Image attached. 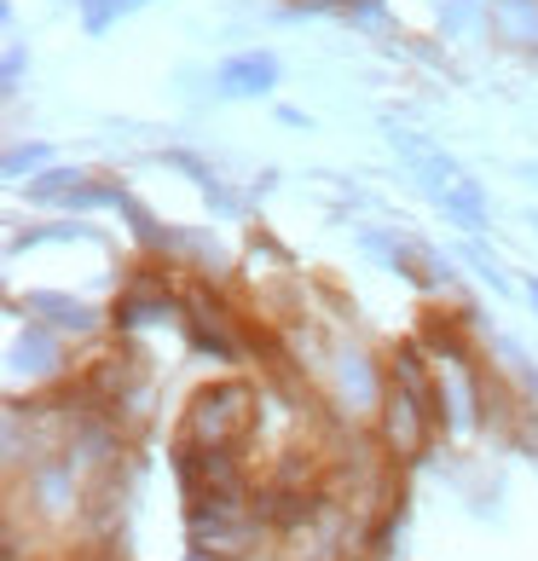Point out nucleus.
<instances>
[{
	"instance_id": "nucleus-9",
	"label": "nucleus",
	"mask_w": 538,
	"mask_h": 561,
	"mask_svg": "<svg viewBox=\"0 0 538 561\" xmlns=\"http://www.w3.org/2000/svg\"><path fill=\"white\" fill-rule=\"evenodd\" d=\"M278 88V58L273 53H232L226 65H215V93L220 99H266Z\"/></svg>"
},
{
	"instance_id": "nucleus-7",
	"label": "nucleus",
	"mask_w": 538,
	"mask_h": 561,
	"mask_svg": "<svg viewBox=\"0 0 538 561\" xmlns=\"http://www.w3.org/2000/svg\"><path fill=\"white\" fill-rule=\"evenodd\" d=\"M18 307H24L30 319H41V324H53L58 336H70V342H93L99 330L111 324L105 307H93L81 296H65V289H30V296H18Z\"/></svg>"
},
{
	"instance_id": "nucleus-1",
	"label": "nucleus",
	"mask_w": 538,
	"mask_h": 561,
	"mask_svg": "<svg viewBox=\"0 0 538 561\" xmlns=\"http://www.w3.org/2000/svg\"><path fill=\"white\" fill-rule=\"evenodd\" d=\"M301 359L324 377V393H330V405H336L342 423H354V428L377 423V405L388 393V365L365 342H354V336H336V342L307 336Z\"/></svg>"
},
{
	"instance_id": "nucleus-6",
	"label": "nucleus",
	"mask_w": 538,
	"mask_h": 561,
	"mask_svg": "<svg viewBox=\"0 0 538 561\" xmlns=\"http://www.w3.org/2000/svg\"><path fill=\"white\" fill-rule=\"evenodd\" d=\"M24 192L41 209H65V215H93V209H116L122 203V185L93 169H41L35 180H24Z\"/></svg>"
},
{
	"instance_id": "nucleus-12",
	"label": "nucleus",
	"mask_w": 538,
	"mask_h": 561,
	"mask_svg": "<svg viewBox=\"0 0 538 561\" xmlns=\"http://www.w3.org/2000/svg\"><path fill=\"white\" fill-rule=\"evenodd\" d=\"M41 169H53V151H47V145H12V151H7V180H18V185H24V180H35Z\"/></svg>"
},
{
	"instance_id": "nucleus-18",
	"label": "nucleus",
	"mask_w": 538,
	"mask_h": 561,
	"mask_svg": "<svg viewBox=\"0 0 538 561\" xmlns=\"http://www.w3.org/2000/svg\"><path fill=\"white\" fill-rule=\"evenodd\" d=\"M533 232H538V215H533Z\"/></svg>"
},
{
	"instance_id": "nucleus-14",
	"label": "nucleus",
	"mask_w": 538,
	"mask_h": 561,
	"mask_svg": "<svg viewBox=\"0 0 538 561\" xmlns=\"http://www.w3.org/2000/svg\"><path fill=\"white\" fill-rule=\"evenodd\" d=\"M0 81H7V99H12L18 81H24V47H7V70H0Z\"/></svg>"
},
{
	"instance_id": "nucleus-8",
	"label": "nucleus",
	"mask_w": 538,
	"mask_h": 561,
	"mask_svg": "<svg viewBox=\"0 0 538 561\" xmlns=\"http://www.w3.org/2000/svg\"><path fill=\"white\" fill-rule=\"evenodd\" d=\"M365 243L377 249V255H388V266H394L400 278H411L417 289H446V284H451V261L440 255V249H428L423 238H400V232H365Z\"/></svg>"
},
{
	"instance_id": "nucleus-13",
	"label": "nucleus",
	"mask_w": 538,
	"mask_h": 561,
	"mask_svg": "<svg viewBox=\"0 0 538 561\" xmlns=\"http://www.w3.org/2000/svg\"><path fill=\"white\" fill-rule=\"evenodd\" d=\"M469 261H474V266H481V278H487L492 289H510V278L499 273V261H492V255H487V249H469Z\"/></svg>"
},
{
	"instance_id": "nucleus-11",
	"label": "nucleus",
	"mask_w": 538,
	"mask_h": 561,
	"mask_svg": "<svg viewBox=\"0 0 538 561\" xmlns=\"http://www.w3.org/2000/svg\"><path fill=\"white\" fill-rule=\"evenodd\" d=\"M434 209H440L451 226H463V232H487V192H481V180H469V174L451 185Z\"/></svg>"
},
{
	"instance_id": "nucleus-3",
	"label": "nucleus",
	"mask_w": 538,
	"mask_h": 561,
	"mask_svg": "<svg viewBox=\"0 0 538 561\" xmlns=\"http://www.w3.org/2000/svg\"><path fill=\"white\" fill-rule=\"evenodd\" d=\"M174 261L162 255H145L128 266V278H122V296L111 307V324L128 336V330H145V324H185V296L174 289Z\"/></svg>"
},
{
	"instance_id": "nucleus-15",
	"label": "nucleus",
	"mask_w": 538,
	"mask_h": 561,
	"mask_svg": "<svg viewBox=\"0 0 538 561\" xmlns=\"http://www.w3.org/2000/svg\"><path fill=\"white\" fill-rule=\"evenodd\" d=\"M145 7H157V0H111V24H116V18H134V12H145Z\"/></svg>"
},
{
	"instance_id": "nucleus-17",
	"label": "nucleus",
	"mask_w": 538,
	"mask_h": 561,
	"mask_svg": "<svg viewBox=\"0 0 538 561\" xmlns=\"http://www.w3.org/2000/svg\"><path fill=\"white\" fill-rule=\"evenodd\" d=\"M527 180H533V185H538V162H527Z\"/></svg>"
},
{
	"instance_id": "nucleus-2",
	"label": "nucleus",
	"mask_w": 538,
	"mask_h": 561,
	"mask_svg": "<svg viewBox=\"0 0 538 561\" xmlns=\"http://www.w3.org/2000/svg\"><path fill=\"white\" fill-rule=\"evenodd\" d=\"M255 423H261V393L250 382L226 377V382H209V388H197L192 400H185L180 440L215 446V451H238L255 434Z\"/></svg>"
},
{
	"instance_id": "nucleus-16",
	"label": "nucleus",
	"mask_w": 538,
	"mask_h": 561,
	"mask_svg": "<svg viewBox=\"0 0 538 561\" xmlns=\"http://www.w3.org/2000/svg\"><path fill=\"white\" fill-rule=\"evenodd\" d=\"M522 289H527V301H533V313H538V278H527Z\"/></svg>"
},
{
	"instance_id": "nucleus-4",
	"label": "nucleus",
	"mask_w": 538,
	"mask_h": 561,
	"mask_svg": "<svg viewBox=\"0 0 538 561\" xmlns=\"http://www.w3.org/2000/svg\"><path fill=\"white\" fill-rule=\"evenodd\" d=\"M434 428H440V411H434V393L428 388H411L400 377H388V393L377 405V446L388 451V463H411L423 457Z\"/></svg>"
},
{
	"instance_id": "nucleus-5",
	"label": "nucleus",
	"mask_w": 538,
	"mask_h": 561,
	"mask_svg": "<svg viewBox=\"0 0 538 561\" xmlns=\"http://www.w3.org/2000/svg\"><path fill=\"white\" fill-rule=\"evenodd\" d=\"M7 377H12V388L30 382V393H47L58 382H70V336H58L53 324L30 319L7 347Z\"/></svg>"
},
{
	"instance_id": "nucleus-10",
	"label": "nucleus",
	"mask_w": 538,
	"mask_h": 561,
	"mask_svg": "<svg viewBox=\"0 0 538 561\" xmlns=\"http://www.w3.org/2000/svg\"><path fill=\"white\" fill-rule=\"evenodd\" d=\"M487 30L492 41H504L515 53H538V0H492Z\"/></svg>"
}]
</instances>
